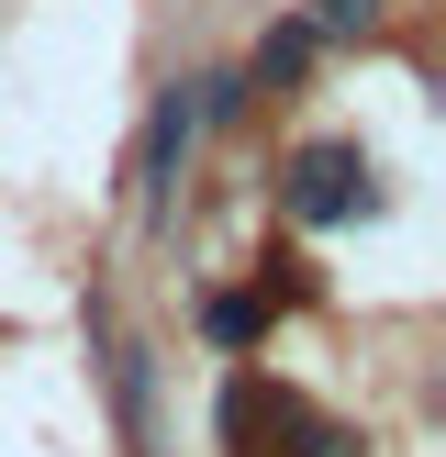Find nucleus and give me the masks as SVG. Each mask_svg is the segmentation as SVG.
<instances>
[{
    "mask_svg": "<svg viewBox=\"0 0 446 457\" xmlns=\"http://www.w3.org/2000/svg\"><path fill=\"white\" fill-rule=\"evenodd\" d=\"M312 45H324L312 22H279V34L257 45V67H245V89H268V79H301V67H312Z\"/></svg>",
    "mask_w": 446,
    "mask_h": 457,
    "instance_id": "20e7f679",
    "label": "nucleus"
},
{
    "mask_svg": "<svg viewBox=\"0 0 446 457\" xmlns=\"http://www.w3.org/2000/svg\"><path fill=\"white\" fill-rule=\"evenodd\" d=\"M201 335H212V346H257V335H268V302H245V290H212V302H201Z\"/></svg>",
    "mask_w": 446,
    "mask_h": 457,
    "instance_id": "39448f33",
    "label": "nucleus"
},
{
    "mask_svg": "<svg viewBox=\"0 0 446 457\" xmlns=\"http://www.w3.org/2000/svg\"><path fill=\"white\" fill-rule=\"evenodd\" d=\"M301 22H312V34H324V45H334V34H368V22H379V0H312Z\"/></svg>",
    "mask_w": 446,
    "mask_h": 457,
    "instance_id": "423d86ee",
    "label": "nucleus"
},
{
    "mask_svg": "<svg viewBox=\"0 0 446 457\" xmlns=\"http://www.w3.org/2000/svg\"><path fill=\"white\" fill-rule=\"evenodd\" d=\"M89 324H101V312H89ZM101 379H112V413H123V446L156 457V357L134 346V335L101 324Z\"/></svg>",
    "mask_w": 446,
    "mask_h": 457,
    "instance_id": "7ed1b4c3",
    "label": "nucleus"
},
{
    "mask_svg": "<svg viewBox=\"0 0 446 457\" xmlns=\"http://www.w3.org/2000/svg\"><path fill=\"white\" fill-rule=\"evenodd\" d=\"M190 145H201V89L178 79V89H156V112H145V156H134V179H145V223L178 212V168H190Z\"/></svg>",
    "mask_w": 446,
    "mask_h": 457,
    "instance_id": "f257e3e1",
    "label": "nucleus"
},
{
    "mask_svg": "<svg viewBox=\"0 0 446 457\" xmlns=\"http://www.w3.org/2000/svg\"><path fill=\"white\" fill-rule=\"evenodd\" d=\"M357 190H368V156H357V145H301V156H290V212H301V223H346Z\"/></svg>",
    "mask_w": 446,
    "mask_h": 457,
    "instance_id": "f03ea898",
    "label": "nucleus"
}]
</instances>
